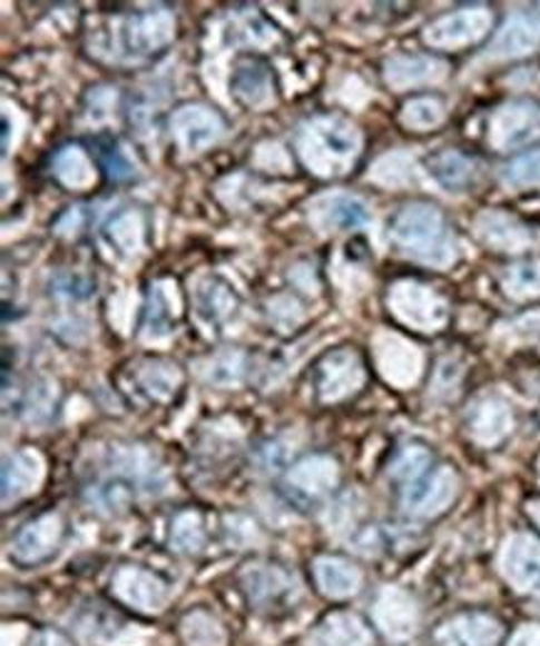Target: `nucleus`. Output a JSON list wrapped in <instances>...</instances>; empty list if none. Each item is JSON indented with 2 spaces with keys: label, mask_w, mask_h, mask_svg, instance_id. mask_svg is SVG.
I'll use <instances>...</instances> for the list:
<instances>
[{
  "label": "nucleus",
  "mask_w": 540,
  "mask_h": 646,
  "mask_svg": "<svg viewBox=\"0 0 540 646\" xmlns=\"http://www.w3.org/2000/svg\"><path fill=\"white\" fill-rule=\"evenodd\" d=\"M391 237L401 251L433 267H449L456 254L446 219L436 207L429 205H409L401 209L391 221Z\"/></svg>",
  "instance_id": "nucleus-1"
},
{
  "label": "nucleus",
  "mask_w": 540,
  "mask_h": 646,
  "mask_svg": "<svg viewBox=\"0 0 540 646\" xmlns=\"http://www.w3.org/2000/svg\"><path fill=\"white\" fill-rule=\"evenodd\" d=\"M112 595L143 614L163 612L169 599L165 582L143 567H120L112 577Z\"/></svg>",
  "instance_id": "nucleus-2"
},
{
  "label": "nucleus",
  "mask_w": 540,
  "mask_h": 646,
  "mask_svg": "<svg viewBox=\"0 0 540 646\" xmlns=\"http://www.w3.org/2000/svg\"><path fill=\"white\" fill-rule=\"evenodd\" d=\"M456 473L451 468H439L426 473L423 478L414 480L404 487V507L406 513L419 517H431L446 510L449 503L456 495Z\"/></svg>",
  "instance_id": "nucleus-3"
},
{
  "label": "nucleus",
  "mask_w": 540,
  "mask_h": 646,
  "mask_svg": "<svg viewBox=\"0 0 540 646\" xmlns=\"http://www.w3.org/2000/svg\"><path fill=\"white\" fill-rule=\"evenodd\" d=\"M503 577L518 592L540 595V543L528 535H516L508 539L501 555Z\"/></svg>",
  "instance_id": "nucleus-4"
},
{
  "label": "nucleus",
  "mask_w": 540,
  "mask_h": 646,
  "mask_svg": "<svg viewBox=\"0 0 540 646\" xmlns=\"http://www.w3.org/2000/svg\"><path fill=\"white\" fill-rule=\"evenodd\" d=\"M376 627L391 639H409L419 627V607L409 592L386 587L374 605Z\"/></svg>",
  "instance_id": "nucleus-5"
},
{
  "label": "nucleus",
  "mask_w": 540,
  "mask_h": 646,
  "mask_svg": "<svg viewBox=\"0 0 540 646\" xmlns=\"http://www.w3.org/2000/svg\"><path fill=\"white\" fill-rule=\"evenodd\" d=\"M540 135V110L531 102H511L495 112L491 140L499 150H513V147L533 140Z\"/></svg>",
  "instance_id": "nucleus-6"
},
{
  "label": "nucleus",
  "mask_w": 540,
  "mask_h": 646,
  "mask_svg": "<svg viewBox=\"0 0 540 646\" xmlns=\"http://www.w3.org/2000/svg\"><path fill=\"white\" fill-rule=\"evenodd\" d=\"M501 639V624L489 614H459L433 634L436 646H493Z\"/></svg>",
  "instance_id": "nucleus-7"
},
{
  "label": "nucleus",
  "mask_w": 540,
  "mask_h": 646,
  "mask_svg": "<svg viewBox=\"0 0 540 646\" xmlns=\"http://www.w3.org/2000/svg\"><path fill=\"white\" fill-rule=\"evenodd\" d=\"M364 384V368L352 351H336L326 356L320 368V394L326 404H336L356 394Z\"/></svg>",
  "instance_id": "nucleus-8"
},
{
  "label": "nucleus",
  "mask_w": 540,
  "mask_h": 646,
  "mask_svg": "<svg viewBox=\"0 0 540 646\" xmlns=\"http://www.w3.org/2000/svg\"><path fill=\"white\" fill-rule=\"evenodd\" d=\"M394 311L411 326H419L423 331H433L446 319V309L439 301V296L419 284H401L394 289Z\"/></svg>",
  "instance_id": "nucleus-9"
},
{
  "label": "nucleus",
  "mask_w": 540,
  "mask_h": 646,
  "mask_svg": "<svg viewBox=\"0 0 540 646\" xmlns=\"http://www.w3.org/2000/svg\"><path fill=\"white\" fill-rule=\"evenodd\" d=\"M491 26V13L485 10H461L446 16L426 30V42L436 48H461L485 36Z\"/></svg>",
  "instance_id": "nucleus-10"
},
{
  "label": "nucleus",
  "mask_w": 540,
  "mask_h": 646,
  "mask_svg": "<svg viewBox=\"0 0 540 646\" xmlns=\"http://www.w3.org/2000/svg\"><path fill=\"white\" fill-rule=\"evenodd\" d=\"M62 537V523L58 515H42L36 523L26 525L13 539L10 553L23 565H36L56 553Z\"/></svg>",
  "instance_id": "nucleus-11"
},
{
  "label": "nucleus",
  "mask_w": 540,
  "mask_h": 646,
  "mask_svg": "<svg viewBox=\"0 0 540 646\" xmlns=\"http://www.w3.org/2000/svg\"><path fill=\"white\" fill-rule=\"evenodd\" d=\"M372 632L352 612L330 614L312 629L306 646H372Z\"/></svg>",
  "instance_id": "nucleus-12"
},
{
  "label": "nucleus",
  "mask_w": 540,
  "mask_h": 646,
  "mask_svg": "<svg viewBox=\"0 0 540 646\" xmlns=\"http://www.w3.org/2000/svg\"><path fill=\"white\" fill-rule=\"evenodd\" d=\"M540 46V16L521 13L513 16L501 28V33L495 36L491 46V56L495 58H516L526 56Z\"/></svg>",
  "instance_id": "nucleus-13"
},
{
  "label": "nucleus",
  "mask_w": 540,
  "mask_h": 646,
  "mask_svg": "<svg viewBox=\"0 0 540 646\" xmlns=\"http://www.w3.org/2000/svg\"><path fill=\"white\" fill-rule=\"evenodd\" d=\"M175 132L187 152H197L222 135V122L205 108H183L175 115Z\"/></svg>",
  "instance_id": "nucleus-14"
},
{
  "label": "nucleus",
  "mask_w": 540,
  "mask_h": 646,
  "mask_svg": "<svg viewBox=\"0 0 540 646\" xmlns=\"http://www.w3.org/2000/svg\"><path fill=\"white\" fill-rule=\"evenodd\" d=\"M316 585L332 599L352 597L362 587V572L342 557H320L314 563Z\"/></svg>",
  "instance_id": "nucleus-15"
},
{
  "label": "nucleus",
  "mask_w": 540,
  "mask_h": 646,
  "mask_svg": "<svg viewBox=\"0 0 540 646\" xmlns=\"http://www.w3.org/2000/svg\"><path fill=\"white\" fill-rule=\"evenodd\" d=\"M42 480V460L33 450H18L10 455L3 468V500H18L33 493Z\"/></svg>",
  "instance_id": "nucleus-16"
},
{
  "label": "nucleus",
  "mask_w": 540,
  "mask_h": 646,
  "mask_svg": "<svg viewBox=\"0 0 540 646\" xmlns=\"http://www.w3.org/2000/svg\"><path fill=\"white\" fill-rule=\"evenodd\" d=\"M479 235L499 251H518L533 241L531 229L501 211H489L479 219Z\"/></svg>",
  "instance_id": "nucleus-17"
},
{
  "label": "nucleus",
  "mask_w": 540,
  "mask_h": 646,
  "mask_svg": "<svg viewBox=\"0 0 540 646\" xmlns=\"http://www.w3.org/2000/svg\"><path fill=\"white\" fill-rule=\"evenodd\" d=\"M446 66L436 58L401 56L386 62V82L394 88H414V85L441 80Z\"/></svg>",
  "instance_id": "nucleus-18"
},
{
  "label": "nucleus",
  "mask_w": 540,
  "mask_h": 646,
  "mask_svg": "<svg viewBox=\"0 0 540 646\" xmlns=\"http://www.w3.org/2000/svg\"><path fill=\"white\" fill-rule=\"evenodd\" d=\"M310 142L322 147V150L332 157V162H336V167L346 160H352V157L359 152V137L354 132V127H348L342 120L316 122L310 135Z\"/></svg>",
  "instance_id": "nucleus-19"
},
{
  "label": "nucleus",
  "mask_w": 540,
  "mask_h": 646,
  "mask_svg": "<svg viewBox=\"0 0 540 646\" xmlns=\"http://www.w3.org/2000/svg\"><path fill=\"white\" fill-rule=\"evenodd\" d=\"M511 426H513L511 408H508L503 400L489 398V400H483V404L473 410L471 433H473V438L479 440L481 445L501 443L508 436V433H511Z\"/></svg>",
  "instance_id": "nucleus-20"
},
{
  "label": "nucleus",
  "mask_w": 540,
  "mask_h": 646,
  "mask_svg": "<svg viewBox=\"0 0 540 646\" xmlns=\"http://www.w3.org/2000/svg\"><path fill=\"white\" fill-rule=\"evenodd\" d=\"M379 364L391 384L409 386L419 376L421 356L419 351H414V346L399 341V338H389L379 351Z\"/></svg>",
  "instance_id": "nucleus-21"
},
{
  "label": "nucleus",
  "mask_w": 540,
  "mask_h": 646,
  "mask_svg": "<svg viewBox=\"0 0 540 646\" xmlns=\"http://www.w3.org/2000/svg\"><path fill=\"white\" fill-rule=\"evenodd\" d=\"M336 478H338L336 463L324 458V455H314V458L296 465L289 475V483L304 495L320 497L332 490V487L336 485Z\"/></svg>",
  "instance_id": "nucleus-22"
},
{
  "label": "nucleus",
  "mask_w": 540,
  "mask_h": 646,
  "mask_svg": "<svg viewBox=\"0 0 540 646\" xmlns=\"http://www.w3.org/2000/svg\"><path fill=\"white\" fill-rule=\"evenodd\" d=\"M429 172L449 192H461L473 182V162L453 150L431 157Z\"/></svg>",
  "instance_id": "nucleus-23"
},
{
  "label": "nucleus",
  "mask_w": 540,
  "mask_h": 646,
  "mask_svg": "<svg viewBox=\"0 0 540 646\" xmlns=\"http://www.w3.org/2000/svg\"><path fill=\"white\" fill-rule=\"evenodd\" d=\"M245 585L252 602H257L262 607H269L272 602L282 599L292 589V577L279 567H257L247 572Z\"/></svg>",
  "instance_id": "nucleus-24"
},
{
  "label": "nucleus",
  "mask_w": 540,
  "mask_h": 646,
  "mask_svg": "<svg viewBox=\"0 0 540 646\" xmlns=\"http://www.w3.org/2000/svg\"><path fill=\"white\" fill-rule=\"evenodd\" d=\"M322 215H324V225L336 227V229H359L369 221V209L362 199L346 197V195L324 199Z\"/></svg>",
  "instance_id": "nucleus-25"
},
{
  "label": "nucleus",
  "mask_w": 540,
  "mask_h": 646,
  "mask_svg": "<svg viewBox=\"0 0 540 646\" xmlns=\"http://www.w3.org/2000/svg\"><path fill=\"white\" fill-rule=\"evenodd\" d=\"M183 639L187 646H225L227 634L225 627L207 612H189L179 624Z\"/></svg>",
  "instance_id": "nucleus-26"
},
{
  "label": "nucleus",
  "mask_w": 540,
  "mask_h": 646,
  "mask_svg": "<svg viewBox=\"0 0 540 646\" xmlns=\"http://www.w3.org/2000/svg\"><path fill=\"white\" fill-rule=\"evenodd\" d=\"M179 384H183V376L169 364H150L140 370V386L155 400H173Z\"/></svg>",
  "instance_id": "nucleus-27"
},
{
  "label": "nucleus",
  "mask_w": 540,
  "mask_h": 646,
  "mask_svg": "<svg viewBox=\"0 0 540 646\" xmlns=\"http://www.w3.org/2000/svg\"><path fill=\"white\" fill-rule=\"evenodd\" d=\"M232 88L249 105H262L269 98V76L262 66H239L232 80Z\"/></svg>",
  "instance_id": "nucleus-28"
},
{
  "label": "nucleus",
  "mask_w": 540,
  "mask_h": 646,
  "mask_svg": "<svg viewBox=\"0 0 540 646\" xmlns=\"http://www.w3.org/2000/svg\"><path fill=\"white\" fill-rule=\"evenodd\" d=\"M431 470V453L421 445H409V448L401 450L396 455L394 465H391V478L411 485L414 480L423 478Z\"/></svg>",
  "instance_id": "nucleus-29"
},
{
  "label": "nucleus",
  "mask_w": 540,
  "mask_h": 646,
  "mask_svg": "<svg viewBox=\"0 0 540 646\" xmlns=\"http://www.w3.org/2000/svg\"><path fill=\"white\" fill-rule=\"evenodd\" d=\"M169 543L177 553H197L205 545V529L197 513H183L175 517L173 529H169Z\"/></svg>",
  "instance_id": "nucleus-30"
},
{
  "label": "nucleus",
  "mask_w": 540,
  "mask_h": 646,
  "mask_svg": "<svg viewBox=\"0 0 540 646\" xmlns=\"http://www.w3.org/2000/svg\"><path fill=\"white\" fill-rule=\"evenodd\" d=\"M197 304H199V314H203L207 321H219L232 311V306H235V296L229 294L225 284L207 281L199 286Z\"/></svg>",
  "instance_id": "nucleus-31"
},
{
  "label": "nucleus",
  "mask_w": 540,
  "mask_h": 646,
  "mask_svg": "<svg viewBox=\"0 0 540 646\" xmlns=\"http://www.w3.org/2000/svg\"><path fill=\"white\" fill-rule=\"evenodd\" d=\"M503 179L508 187L533 189L540 187V150L526 152L503 169Z\"/></svg>",
  "instance_id": "nucleus-32"
},
{
  "label": "nucleus",
  "mask_w": 540,
  "mask_h": 646,
  "mask_svg": "<svg viewBox=\"0 0 540 646\" xmlns=\"http://www.w3.org/2000/svg\"><path fill=\"white\" fill-rule=\"evenodd\" d=\"M505 289L508 294L518 296V299H528V296L540 294V264L538 261H526L511 267V271L505 274Z\"/></svg>",
  "instance_id": "nucleus-33"
},
{
  "label": "nucleus",
  "mask_w": 540,
  "mask_h": 646,
  "mask_svg": "<svg viewBox=\"0 0 540 646\" xmlns=\"http://www.w3.org/2000/svg\"><path fill=\"white\" fill-rule=\"evenodd\" d=\"M401 120L411 130H431V127H436L443 120V108L433 98H416L406 105Z\"/></svg>",
  "instance_id": "nucleus-34"
},
{
  "label": "nucleus",
  "mask_w": 540,
  "mask_h": 646,
  "mask_svg": "<svg viewBox=\"0 0 540 646\" xmlns=\"http://www.w3.org/2000/svg\"><path fill=\"white\" fill-rule=\"evenodd\" d=\"M95 157H98V162L102 165L105 172L112 179H127L132 175V165L127 162V157L122 155V150L118 147V142L112 140V137H98L95 140Z\"/></svg>",
  "instance_id": "nucleus-35"
},
{
  "label": "nucleus",
  "mask_w": 540,
  "mask_h": 646,
  "mask_svg": "<svg viewBox=\"0 0 540 646\" xmlns=\"http://www.w3.org/2000/svg\"><path fill=\"white\" fill-rule=\"evenodd\" d=\"M56 175L70 187H85L90 182V165L78 147H72L56 157Z\"/></svg>",
  "instance_id": "nucleus-36"
},
{
  "label": "nucleus",
  "mask_w": 540,
  "mask_h": 646,
  "mask_svg": "<svg viewBox=\"0 0 540 646\" xmlns=\"http://www.w3.org/2000/svg\"><path fill=\"white\" fill-rule=\"evenodd\" d=\"M245 374V358L239 354H225L212 361L207 370V380L217 386H237Z\"/></svg>",
  "instance_id": "nucleus-37"
},
{
  "label": "nucleus",
  "mask_w": 540,
  "mask_h": 646,
  "mask_svg": "<svg viewBox=\"0 0 540 646\" xmlns=\"http://www.w3.org/2000/svg\"><path fill=\"white\" fill-rule=\"evenodd\" d=\"M508 646H540V627H536V624H526V627L513 634Z\"/></svg>",
  "instance_id": "nucleus-38"
},
{
  "label": "nucleus",
  "mask_w": 540,
  "mask_h": 646,
  "mask_svg": "<svg viewBox=\"0 0 540 646\" xmlns=\"http://www.w3.org/2000/svg\"><path fill=\"white\" fill-rule=\"evenodd\" d=\"M30 646H72V644L68 642L66 634H60L56 629H40L33 642H30Z\"/></svg>",
  "instance_id": "nucleus-39"
},
{
  "label": "nucleus",
  "mask_w": 540,
  "mask_h": 646,
  "mask_svg": "<svg viewBox=\"0 0 540 646\" xmlns=\"http://www.w3.org/2000/svg\"><path fill=\"white\" fill-rule=\"evenodd\" d=\"M528 513H531V517L536 520V525L540 527V503H533L531 507H528Z\"/></svg>",
  "instance_id": "nucleus-40"
}]
</instances>
